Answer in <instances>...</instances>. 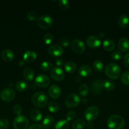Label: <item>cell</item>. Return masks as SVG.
Returning a JSON list of instances; mask_svg holds the SVG:
<instances>
[{
    "instance_id": "30",
    "label": "cell",
    "mask_w": 129,
    "mask_h": 129,
    "mask_svg": "<svg viewBox=\"0 0 129 129\" xmlns=\"http://www.w3.org/2000/svg\"><path fill=\"white\" fill-rule=\"evenodd\" d=\"M48 108L49 110V112H51V113H56L59 110V105L56 102L52 101V102H50L48 103Z\"/></svg>"
},
{
    "instance_id": "42",
    "label": "cell",
    "mask_w": 129,
    "mask_h": 129,
    "mask_svg": "<svg viewBox=\"0 0 129 129\" xmlns=\"http://www.w3.org/2000/svg\"><path fill=\"white\" fill-rule=\"evenodd\" d=\"M59 45H61V47L63 46L67 47L70 45V40L67 38H62L59 40Z\"/></svg>"
},
{
    "instance_id": "6",
    "label": "cell",
    "mask_w": 129,
    "mask_h": 129,
    "mask_svg": "<svg viewBox=\"0 0 129 129\" xmlns=\"http://www.w3.org/2000/svg\"><path fill=\"white\" fill-rule=\"evenodd\" d=\"M80 102V98L78 94L71 93L66 97L64 104L68 108H73L77 107Z\"/></svg>"
},
{
    "instance_id": "17",
    "label": "cell",
    "mask_w": 129,
    "mask_h": 129,
    "mask_svg": "<svg viewBox=\"0 0 129 129\" xmlns=\"http://www.w3.org/2000/svg\"><path fill=\"white\" fill-rule=\"evenodd\" d=\"M92 73V69L91 67L87 64L82 65L78 69V73L80 76L82 77H87L89 76Z\"/></svg>"
},
{
    "instance_id": "44",
    "label": "cell",
    "mask_w": 129,
    "mask_h": 129,
    "mask_svg": "<svg viewBox=\"0 0 129 129\" xmlns=\"http://www.w3.org/2000/svg\"><path fill=\"white\" fill-rule=\"evenodd\" d=\"M28 129H43V128L39 123H34L31 125Z\"/></svg>"
},
{
    "instance_id": "29",
    "label": "cell",
    "mask_w": 129,
    "mask_h": 129,
    "mask_svg": "<svg viewBox=\"0 0 129 129\" xmlns=\"http://www.w3.org/2000/svg\"><path fill=\"white\" fill-rule=\"evenodd\" d=\"M28 87V84L26 81L24 80H20L15 84V88L18 91H24L26 90Z\"/></svg>"
},
{
    "instance_id": "8",
    "label": "cell",
    "mask_w": 129,
    "mask_h": 129,
    "mask_svg": "<svg viewBox=\"0 0 129 129\" xmlns=\"http://www.w3.org/2000/svg\"><path fill=\"white\" fill-rule=\"evenodd\" d=\"M15 91L11 88H5L1 91L0 93V98L4 102H11L15 98Z\"/></svg>"
},
{
    "instance_id": "38",
    "label": "cell",
    "mask_w": 129,
    "mask_h": 129,
    "mask_svg": "<svg viewBox=\"0 0 129 129\" xmlns=\"http://www.w3.org/2000/svg\"><path fill=\"white\" fill-rule=\"evenodd\" d=\"M53 35H52L51 34H49V33H48V34H46L44 35V42L46 44H50L51 43L53 42Z\"/></svg>"
},
{
    "instance_id": "19",
    "label": "cell",
    "mask_w": 129,
    "mask_h": 129,
    "mask_svg": "<svg viewBox=\"0 0 129 129\" xmlns=\"http://www.w3.org/2000/svg\"><path fill=\"white\" fill-rule=\"evenodd\" d=\"M54 123V119L50 115H46L42 121L41 126L43 128H50Z\"/></svg>"
},
{
    "instance_id": "20",
    "label": "cell",
    "mask_w": 129,
    "mask_h": 129,
    "mask_svg": "<svg viewBox=\"0 0 129 129\" xmlns=\"http://www.w3.org/2000/svg\"><path fill=\"white\" fill-rule=\"evenodd\" d=\"M29 116L32 120L34 122H39L42 118L41 112L37 109H32L29 113Z\"/></svg>"
},
{
    "instance_id": "14",
    "label": "cell",
    "mask_w": 129,
    "mask_h": 129,
    "mask_svg": "<svg viewBox=\"0 0 129 129\" xmlns=\"http://www.w3.org/2000/svg\"><path fill=\"white\" fill-rule=\"evenodd\" d=\"M61 88L56 84L51 86L48 90V93H49V96L54 99L59 98L61 95Z\"/></svg>"
},
{
    "instance_id": "26",
    "label": "cell",
    "mask_w": 129,
    "mask_h": 129,
    "mask_svg": "<svg viewBox=\"0 0 129 129\" xmlns=\"http://www.w3.org/2000/svg\"><path fill=\"white\" fill-rule=\"evenodd\" d=\"M102 86L103 89L110 91H112L115 89V84L111 81L106 79V80H104L102 81Z\"/></svg>"
},
{
    "instance_id": "39",
    "label": "cell",
    "mask_w": 129,
    "mask_h": 129,
    "mask_svg": "<svg viewBox=\"0 0 129 129\" xmlns=\"http://www.w3.org/2000/svg\"><path fill=\"white\" fill-rule=\"evenodd\" d=\"M27 18L30 21H34L37 20V14L34 11H30L27 13Z\"/></svg>"
},
{
    "instance_id": "18",
    "label": "cell",
    "mask_w": 129,
    "mask_h": 129,
    "mask_svg": "<svg viewBox=\"0 0 129 129\" xmlns=\"http://www.w3.org/2000/svg\"><path fill=\"white\" fill-rule=\"evenodd\" d=\"M24 60L27 62H32L34 61L37 58V54L32 50H27L23 55Z\"/></svg>"
},
{
    "instance_id": "13",
    "label": "cell",
    "mask_w": 129,
    "mask_h": 129,
    "mask_svg": "<svg viewBox=\"0 0 129 129\" xmlns=\"http://www.w3.org/2000/svg\"><path fill=\"white\" fill-rule=\"evenodd\" d=\"M87 44L91 48H97L101 45V40L95 35H91L87 39Z\"/></svg>"
},
{
    "instance_id": "23",
    "label": "cell",
    "mask_w": 129,
    "mask_h": 129,
    "mask_svg": "<svg viewBox=\"0 0 129 129\" xmlns=\"http://www.w3.org/2000/svg\"><path fill=\"white\" fill-rule=\"evenodd\" d=\"M91 89L94 93H101L102 91V89H103L102 86V81H101L99 79L94 81L91 85Z\"/></svg>"
},
{
    "instance_id": "21",
    "label": "cell",
    "mask_w": 129,
    "mask_h": 129,
    "mask_svg": "<svg viewBox=\"0 0 129 129\" xmlns=\"http://www.w3.org/2000/svg\"><path fill=\"white\" fill-rule=\"evenodd\" d=\"M119 26L122 28H125L127 27L129 25V17L128 15L125 14H123L119 17L118 20Z\"/></svg>"
},
{
    "instance_id": "4",
    "label": "cell",
    "mask_w": 129,
    "mask_h": 129,
    "mask_svg": "<svg viewBox=\"0 0 129 129\" xmlns=\"http://www.w3.org/2000/svg\"><path fill=\"white\" fill-rule=\"evenodd\" d=\"M29 122L25 116L20 115L16 117L13 122V125L15 129H27L29 126Z\"/></svg>"
},
{
    "instance_id": "47",
    "label": "cell",
    "mask_w": 129,
    "mask_h": 129,
    "mask_svg": "<svg viewBox=\"0 0 129 129\" xmlns=\"http://www.w3.org/2000/svg\"><path fill=\"white\" fill-rule=\"evenodd\" d=\"M104 36H105V34H104V33L101 32V33H100V34H99V37L101 38H104Z\"/></svg>"
},
{
    "instance_id": "48",
    "label": "cell",
    "mask_w": 129,
    "mask_h": 129,
    "mask_svg": "<svg viewBox=\"0 0 129 129\" xmlns=\"http://www.w3.org/2000/svg\"><path fill=\"white\" fill-rule=\"evenodd\" d=\"M82 101H83V103H87V99H83L82 100Z\"/></svg>"
},
{
    "instance_id": "37",
    "label": "cell",
    "mask_w": 129,
    "mask_h": 129,
    "mask_svg": "<svg viewBox=\"0 0 129 129\" xmlns=\"http://www.w3.org/2000/svg\"><path fill=\"white\" fill-rule=\"evenodd\" d=\"M59 7L63 10H67L70 7V2L67 0H59L58 1Z\"/></svg>"
},
{
    "instance_id": "45",
    "label": "cell",
    "mask_w": 129,
    "mask_h": 129,
    "mask_svg": "<svg viewBox=\"0 0 129 129\" xmlns=\"http://www.w3.org/2000/svg\"><path fill=\"white\" fill-rule=\"evenodd\" d=\"M55 63L56 64V66H58V67H60L61 66L63 65V60L62 59H60V58H58V59H57L55 61Z\"/></svg>"
},
{
    "instance_id": "9",
    "label": "cell",
    "mask_w": 129,
    "mask_h": 129,
    "mask_svg": "<svg viewBox=\"0 0 129 129\" xmlns=\"http://www.w3.org/2000/svg\"><path fill=\"white\" fill-rule=\"evenodd\" d=\"M50 83L49 77L44 74H39L35 79V84L40 88H46Z\"/></svg>"
},
{
    "instance_id": "1",
    "label": "cell",
    "mask_w": 129,
    "mask_h": 129,
    "mask_svg": "<svg viewBox=\"0 0 129 129\" xmlns=\"http://www.w3.org/2000/svg\"><path fill=\"white\" fill-rule=\"evenodd\" d=\"M107 125L110 129H121L125 125V120L119 115H112L108 119Z\"/></svg>"
},
{
    "instance_id": "12",
    "label": "cell",
    "mask_w": 129,
    "mask_h": 129,
    "mask_svg": "<svg viewBox=\"0 0 129 129\" xmlns=\"http://www.w3.org/2000/svg\"><path fill=\"white\" fill-rule=\"evenodd\" d=\"M48 53L49 55L53 57H59L63 55L64 53L63 48L59 45L57 44H53L48 47Z\"/></svg>"
},
{
    "instance_id": "10",
    "label": "cell",
    "mask_w": 129,
    "mask_h": 129,
    "mask_svg": "<svg viewBox=\"0 0 129 129\" xmlns=\"http://www.w3.org/2000/svg\"><path fill=\"white\" fill-rule=\"evenodd\" d=\"M71 47H72V50L77 54H82L85 50L84 43L80 39L73 40L71 44Z\"/></svg>"
},
{
    "instance_id": "46",
    "label": "cell",
    "mask_w": 129,
    "mask_h": 129,
    "mask_svg": "<svg viewBox=\"0 0 129 129\" xmlns=\"http://www.w3.org/2000/svg\"><path fill=\"white\" fill-rule=\"evenodd\" d=\"M25 62H25V60H20V62H19V66H20V67L24 66L25 65Z\"/></svg>"
},
{
    "instance_id": "22",
    "label": "cell",
    "mask_w": 129,
    "mask_h": 129,
    "mask_svg": "<svg viewBox=\"0 0 129 129\" xmlns=\"http://www.w3.org/2000/svg\"><path fill=\"white\" fill-rule=\"evenodd\" d=\"M23 76L27 81H30L33 80V79L34 78L35 73L32 69L27 67V68H25L23 71Z\"/></svg>"
},
{
    "instance_id": "34",
    "label": "cell",
    "mask_w": 129,
    "mask_h": 129,
    "mask_svg": "<svg viewBox=\"0 0 129 129\" xmlns=\"http://www.w3.org/2000/svg\"><path fill=\"white\" fill-rule=\"evenodd\" d=\"M121 81L124 84L129 86V71L123 73L121 76Z\"/></svg>"
},
{
    "instance_id": "11",
    "label": "cell",
    "mask_w": 129,
    "mask_h": 129,
    "mask_svg": "<svg viewBox=\"0 0 129 129\" xmlns=\"http://www.w3.org/2000/svg\"><path fill=\"white\" fill-rule=\"evenodd\" d=\"M50 75L54 80L60 81L64 78V73L59 67H54L50 72Z\"/></svg>"
},
{
    "instance_id": "33",
    "label": "cell",
    "mask_w": 129,
    "mask_h": 129,
    "mask_svg": "<svg viewBox=\"0 0 129 129\" xmlns=\"http://www.w3.org/2000/svg\"><path fill=\"white\" fill-rule=\"evenodd\" d=\"M52 63L48 61H44L40 64V68L43 71H48L51 68Z\"/></svg>"
},
{
    "instance_id": "35",
    "label": "cell",
    "mask_w": 129,
    "mask_h": 129,
    "mask_svg": "<svg viewBox=\"0 0 129 129\" xmlns=\"http://www.w3.org/2000/svg\"><path fill=\"white\" fill-rule=\"evenodd\" d=\"M10 125V122L8 120L5 118L0 119V129H6Z\"/></svg>"
},
{
    "instance_id": "27",
    "label": "cell",
    "mask_w": 129,
    "mask_h": 129,
    "mask_svg": "<svg viewBox=\"0 0 129 129\" xmlns=\"http://www.w3.org/2000/svg\"><path fill=\"white\" fill-rule=\"evenodd\" d=\"M72 126L73 129H82L85 126V122L82 118H78L73 122Z\"/></svg>"
},
{
    "instance_id": "3",
    "label": "cell",
    "mask_w": 129,
    "mask_h": 129,
    "mask_svg": "<svg viewBox=\"0 0 129 129\" xmlns=\"http://www.w3.org/2000/svg\"><path fill=\"white\" fill-rule=\"evenodd\" d=\"M105 74L110 79H117L121 74V69L118 64L110 63L105 67Z\"/></svg>"
},
{
    "instance_id": "28",
    "label": "cell",
    "mask_w": 129,
    "mask_h": 129,
    "mask_svg": "<svg viewBox=\"0 0 129 129\" xmlns=\"http://www.w3.org/2000/svg\"><path fill=\"white\" fill-rule=\"evenodd\" d=\"M64 70L68 73H73L77 69V66L75 64V62L72 61H68L65 63L64 66Z\"/></svg>"
},
{
    "instance_id": "7",
    "label": "cell",
    "mask_w": 129,
    "mask_h": 129,
    "mask_svg": "<svg viewBox=\"0 0 129 129\" xmlns=\"http://www.w3.org/2000/svg\"><path fill=\"white\" fill-rule=\"evenodd\" d=\"M99 113V110L97 107L91 106L85 110L83 115H84V117L86 120L89 122H92L97 118Z\"/></svg>"
},
{
    "instance_id": "5",
    "label": "cell",
    "mask_w": 129,
    "mask_h": 129,
    "mask_svg": "<svg viewBox=\"0 0 129 129\" xmlns=\"http://www.w3.org/2000/svg\"><path fill=\"white\" fill-rule=\"evenodd\" d=\"M37 24L42 29H48L53 25V19L48 15H41L37 20Z\"/></svg>"
},
{
    "instance_id": "31",
    "label": "cell",
    "mask_w": 129,
    "mask_h": 129,
    "mask_svg": "<svg viewBox=\"0 0 129 129\" xmlns=\"http://www.w3.org/2000/svg\"><path fill=\"white\" fill-rule=\"evenodd\" d=\"M89 92V87L87 84H82L78 88V93L80 96L84 97L87 96Z\"/></svg>"
},
{
    "instance_id": "32",
    "label": "cell",
    "mask_w": 129,
    "mask_h": 129,
    "mask_svg": "<svg viewBox=\"0 0 129 129\" xmlns=\"http://www.w3.org/2000/svg\"><path fill=\"white\" fill-rule=\"evenodd\" d=\"M94 69L97 72H101L104 69V64L100 60H96L93 62Z\"/></svg>"
},
{
    "instance_id": "41",
    "label": "cell",
    "mask_w": 129,
    "mask_h": 129,
    "mask_svg": "<svg viewBox=\"0 0 129 129\" xmlns=\"http://www.w3.org/2000/svg\"><path fill=\"white\" fill-rule=\"evenodd\" d=\"M12 110L14 113H15V114L17 115H20V113H21L22 112V107L20 105L16 104L13 107Z\"/></svg>"
},
{
    "instance_id": "25",
    "label": "cell",
    "mask_w": 129,
    "mask_h": 129,
    "mask_svg": "<svg viewBox=\"0 0 129 129\" xmlns=\"http://www.w3.org/2000/svg\"><path fill=\"white\" fill-rule=\"evenodd\" d=\"M70 125L69 122L66 120H58L54 125V129H68Z\"/></svg>"
},
{
    "instance_id": "36",
    "label": "cell",
    "mask_w": 129,
    "mask_h": 129,
    "mask_svg": "<svg viewBox=\"0 0 129 129\" xmlns=\"http://www.w3.org/2000/svg\"><path fill=\"white\" fill-rule=\"evenodd\" d=\"M111 57L115 60H120L123 57V54L120 50H114L111 54Z\"/></svg>"
},
{
    "instance_id": "15",
    "label": "cell",
    "mask_w": 129,
    "mask_h": 129,
    "mask_svg": "<svg viewBox=\"0 0 129 129\" xmlns=\"http://www.w3.org/2000/svg\"><path fill=\"white\" fill-rule=\"evenodd\" d=\"M118 47L120 51L123 52L128 51L129 50V40L127 38H121L118 42Z\"/></svg>"
},
{
    "instance_id": "24",
    "label": "cell",
    "mask_w": 129,
    "mask_h": 129,
    "mask_svg": "<svg viewBox=\"0 0 129 129\" xmlns=\"http://www.w3.org/2000/svg\"><path fill=\"white\" fill-rule=\"evenodd\" d=\"M104 49L107 51H111L115 47V42L111 39H106L102 43Z\"/></svg>"
},
{
    "instance_id": "40",
    "label": "cell",
    "mask_w": 129,
    "mask_h": 129,
    "mask_svg": "<svg viewBox=\"0 0 129 129\" xmlns=\"http://www.w3.org/2000/svg\"><path fill=\"white\" fill-rule=\"evenodd\" d=\"M76 117V113L74 111H70V112H68L66 116V120L70 122V121H72Z\"/></svg>"
},
{
    "instance_id": "2",
    "label": "cell",
    "mask_w": 129,
    "mask_h": 129,
    "mask_svg": "<svg viewBox=\"0 0 129 129\" xmlns=\"http://www.w3.org/2000/svg\"><path fill=\"white\" fill-rule=\"evenodd\" d=\"M48 102V97L44 92H37L32 97V103L37 108H43L46 105Z\"/></svg>"
},
{
    "instance_id": "43",
    "label": "cell",
    "mask_w": 129,
    "mask_h": 129,
    "mask_svg": "<svg viewBox=\"0 0 129 129\" xmlns=\"http://www.w3.org/2000/svg\"><path fill=\"white\" fill-rule=\"evenodd\" d=\"M123 61L125 66L129 69V52H128L127 54H125V55L124 56Z\"/></svg>"
},
{
    "instance_id": "16",
    "label": "cell",
    "mask_w": 129,
    "mask_h": 129,
    "mask_svg": "<svg viewBox=\"0 0 129 129\" xmlns=\"http://www.w3.org/2000/svg\"><path fill=\"white\" fill-rule=\"evenodd\" d=\"M1 57L5 61L11 62L13 60L15 57V54L10 49H5L1 52Z\"/></svg>"
}]
</instances>
